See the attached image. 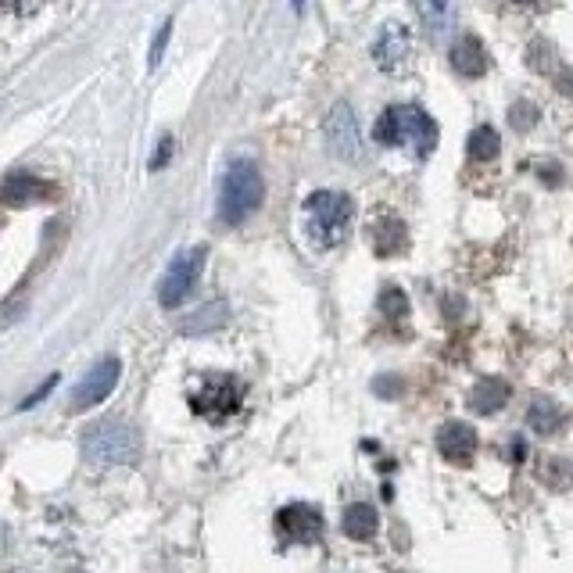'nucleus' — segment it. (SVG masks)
Listing matches in <instances>:
<instances>
[{
	"instance_id": "nucleus-1",
	"label": "nucleus",
	"mask_w": 573,
	"mask_h": 573,
	"mask_svg": "<svg viewBox=\"0 0 573 573\" xmlns=\"http://www.w3.org/2000/svg\"><path fill=\"white\" fill-rule=\"evenodd\" d=\"M373 137L384 147H412L420 158H427L437 147V122L416 104H394L380 115V122L373 126Z\"/></svg>"
},
{
	"instance_id": "nucleus-2",
	"label": "nucleus",
	"mask_w": 573,
	"mask_h": 573,
	"mask_svg": "<svg viewBox=\"0 0 573 573\" xmlns=\"http://www.w3.org/2000/svg\"><path fill=\"white\" fill-rule=\"evenodd\" d=\"M266 197V183H262V172L251 158H237L230 162L223 176V194H219V219L230 226H240L262 205Z\"/></svg>"
},
{
	"instance_id": "nucleus-3",
	"label": "nucleus",
	"mask_w": 573,
	"mask_h": 573,
	"mask_svg": "<svg viewBox=\"0 0 573 573\" xmlns=\"http://www.w3.org/2000/svg\"><path fill=\"white\" fill-rule=\"evenodd\" d=\"M308 215H312V240L323 244V248H334V244H341L348 237L355 205L344 194L319 190V194L308 197Z\"/></svg>"
},
{
	"instance_id": "nucleus-4",
	"label": "nucleus",
	"mask_w": 573,
	"mask_h": 573,
	"mask_svg": "<svg viewBox=\"0 0 573 573\" xmlns=\"http://www.w3.org/2000/svg\"><path fill=\"white\" fill-rule=\"evenodd\" d=\"M83 448L94 466H126V462L137 459V434L126 423L104 420L86 430Z\"/></svg>"
},
{
	"instance_id": "nucleus-5",
	"label": "nucleus",
	"mask_w": 573,
	"mask_h": 573,
	"mask_svg": "<svg viewBox=\"0 0 573 573\" xmlns=\"http://www.w3.org/2000/svg\"><path fill=\"white\" fill-rule=\"evenodd\" d=\"M240 402H244V387L237 377H208L194 394V412H201L205 420L223 423L233 412H240Z\"/></svg>"
},
{
	"instance_id": "nucleus-6",
	"label": "nucleus",
	"mask_w": 573,
	"mask_h": 573,
	"mask_svg": "<svg viewBox=\"0 0 573 573\" xmlns=\"http://www.w3.org/2000/svg\"><path fill=\"white\" fill-rule=\"evenodd\" d=\"M201 266H205V251L201 248L183 251V255L169 266V273L162 276V283H158V301H162L165 308L180 305V301L194 291L197 276H201Z\"/></svg>"
},
{
	"instance_id": "nucleus-7",
	"label": "nucleus",
	"mask_w": 573,
	"mask_h": 573,
	"mask_svg": "<svg viewBox=\"0 0 573 573\" xmlns=\"http://www.w3.org/2000/svg\"><path fill=\"white\" fill-rule=\"evenodd\" d=\"M276 531H280L283 541H291V545H312V541L323 534V513H319L316 505L294 502L276 513Z\"/></svg>"
},
{
	"instance_id": "nucleus-8",
	"label": "nucleus",
	"mask_w": 573,
	"mask_h": 573,
	"mask_svg": "<svg viewBox=\"0 0 573 573\" xmlns=\"http://www.w3.org/2000/svg\"><path fill=\"white\" fill-rule=\"evenodd\" d=\"M119 373H122L119 359H101V362H97V366L90 369L83 380H79L76 391H72V409L83 412V409H90V405L104 402V398L115 391V384H119Z\"/></svg>"
},
{
	"instance_id": "nucleus-9",
	"label": "nucleus",
	"mask_w": 573,
	"mask_h": 573,
	"mask_svg": "<svg viewBox=\"0 0 573 573\" xmlns=\"http://www.w3.org/2000/svg\"><path fill=\"white\" fill-rule=\"evenodd\" d=\"M326 144H330V154L341 158V162H355L362 151V140H359V122L351 115L348 104H337L330 119H326Z\"/></svg>"
},
{
	"instance_id": "nucleus-10",
	"label": "nucleus",
	"mask_w": 573,
	"mask_h": 573,
	"mask_svg": "<svg viewBox=\"0 0 573 573\" xmlns=\"http://www.w3.org/2000/svg\"><path fill=\"white\" fill-rule=\"evenodd\" d=\"M373 58H377V65L384 72H398L409 65L412 58V36L405 26H398V22H387L384 29H380V36L373 40Z\"/></svg>"
},
{
	"instance_id": "nucleus-11",
	"label": "nucleus",
	"mask_w": 573,
	"mask_h": 573,
	"mask_svg": "<svg viewBox=\"0 0 573 573\" xmlns=\"http://www.w3.org/2000/svg\"><path fill=\"white\" fill-rule=\"evenodd\" d=\"M437 452L445 455L455 466H466L473 462V452H477V434H473L470 423H445L437 430Z\"/></svg>"
},
{
	"instance_id": "nucleus-12",
	"label": "nucleus",
	"mask_w": 573,
	"mask_h": 573,
	"mask_svg": "<svg viewBox=\"0 0 573 573\" xmlns=\"http://www.w3.org/2000/svg\"><path fill=\"white\" fill-rule=\"evenodd\" d=\"M452 69L466 79H480L488 72V51L477 36H462L459 43L452 47Z\"/></svg>"
},
{
	"instance_id": "nucleus-13",
	"label": "nucleus",
	"mask_w": 573,
	"mask_h": 573,
	"mask_svg": "<svg viewBox=\"0 0 573 573\" xmlns=\"http://www.w3.org/2000/svg\"><path fill=\"white\" fill-rule=\"evenodd\" d=\"M412 8H416L423 29H427L434 40L448 36V29L455 26V4L452 0H412Z\"/></svg>"
},
{
	"instance_id": "nucleus-14",
	"label": "nucleus",
	"mask_w": 573,
	"mask_h": 573,
	"mask_svg": "<svg viewBox=\"0 0 573 573\" xmlns=\"http://www.w3.org/2000/svg\"><path fill=\"white\" fill-rule=\"evenodd\" d=\"M341 527H344V534H348V538H355V541H369V538H373V534H377L380 516H377V509H373V505H366V502H351L348 509H344Z\"/></svg>"
},
{
	"instance_id": "nucleus-15",
	"label": "nucleus",
	"mask_w": 573,
	"mask_h": 573,
	"mask_svg": "<svg viewBox=\"0 0 573 573\" xmlns=\"http://www.w3.org/2000/svg\"><path fill=\"white\" fill-rule=\"evenodd\" d=\"M51 194V187L43 180H36V176H29V172H11L8 183H4V201L8 205H29V201H40V197Z\"/></svg>"
},
{
	"instance_id": "nucleus-16",
	"label": "nucleus",
	"mask_w": 573,
	"mask_h": 573,
	"mask_svg": "<svg viewBox=\"0 0 573 573\" xmlns=\"http://www.w3.org/2000/svg\"><path fill=\"white\" fill-rule=\"evenodd\" d=\"M509 402V384L505 380H480L470 391V409L480 412V416H491V412L505 409Z\"/></svg>"
},
{
	"instance_id": "nucleus-17",
	"label": "nucleus",
	"mask_w": 573,
	"mask_h": 573,
	"mask_svg": "<svg viewBox=\"0 0 573 573\" xmlns=\"http://www.w3.org/2000/svg\"><path fill=\"white\" fill-rule=\"evenodd\" d=\"M369 240H373L377 255H394V251L405 248V226L398 219H384V223H377L369 230Z\"/></svg>"
},
{
	"instance_id": "nucleus-18",
	"label": "nucleus",
	"mask_w": 573,
	"mask_h": 573,
	"mask_svg": "<svg viewBox=\"0 0 573 573\" xmlns=\"http://www.w3.org/2000/svg\"><path fill=\"white\" fill-rule=\"evenodd\" d=\"M531 427L538 430V434H556V430L563 427V412H559V405L548 402V398H538V402L531 405Z\"/></svg>"
},
{
	"instance_id": "nucleus-19",
	"label": "nucleus",
	"mask_w": 573,
	"mask_h": 573,
	"mask_svg": "<svg viewBox=\"0 0 573 573\" xmlns=\"http://www.w3.org/2000/svg\"><path fill=\"white\" fill-rule=\"evenodd\" d=\"M498 154V133L491 126H477L470 133V158L473 162H491Z\"/></svg>"
},
{
	"instance_id": "nucleus-20",
	"label": "nucleus",
	"mask_w": 573,
	"mask_h": 573,
	"mask_svg": "<svg viewBox=\"0 0 573 573\" xmlns=\"http://www.w3.org/2000/svg\"><path fill=\"white\" fill-rule=\"evenodd\" d=\"M223 319H226V305H219V301H215V305L194 312V316L187 319V326H183V330H187V334H201V330H215V326L223 323Z\"/></svg>"
},
{
	"instance_id": "nucleus-21",
	"label": "nucleus",
	"mask_w": 573,
	"mask_h": 573,
	"mask_svg": "<svg viewBox=\"0 0 573 573\" xmlns=\"http://www.w3.org/2000/svg\"><path fill=\"white\" fill-rule=\"evenodd\" d=\"M380 312H384L387 319H405V316H409V298H405V291H398V287H387V291L380 294Z\"/></svg>"
},
{
	"instance_id": "nucleus-22",
	"label": "nucleus",
	"mask_w": 573,
	"mask_h": 573,
	"mask_svg": "<svg viewBox=\"0 0 573 573\" xmlns=\"http://www.w3.org/2000/svg\"><path fill=\"white\" fill-rule=\"evenodd\" d=\"M169 36H172V18H169V22H165L162 29H158V36H154V43H151V65H158V61H162L165 43H169Z\"/></svg>"
},
{
	"instance_id": "nucleus-23",
	"label": "nucleus",
	"mask_w": 573,
	"mask_h": 573,
	"mask_svg": "<svg viewBox=\"0 0 573 573\" xmlns=\"http://www.w3.org/2000/svg\"><path fill=\"white\" fill-rule=\"evenodd\" d=\"M513 126H520V129H531L534 126V104H516L513 108Z\"/></svg>"
},
{
	"instance_id": "nucleus-24",
	"label": "nucleus",
	"mask_w": 573,
	"mask_h": 573,
	"mask_svg": "<svg viewBox=\"0 0 573 573\" xmlns=\"http://www.w3.org/2000/svg\"><path fill=\"white\" fill-rule=\"evenodd\" d=\"M172 151H176V140L165 137L162 144H158V154H154V158H151V169H162V165L172 158Z\"/></svg>"
},
{
	"instance_id": "nucleus-25",
	"label": "nucleus",
	"mask_w": 573,
	"mask_h": 573,
	"mask_svg": "<svg viewBox=\"0 0 573 573\" xmlns=\"http://www.w3.org/2000/svg\"><path fill=\"white\" fill-rule=\"evenodd\" d=\"M394 391H398V380H394V377H380L377 380V394H380V398H391Z\"/></svg>"
},
{
	"instance_id": "nucleus-26",
	"label": "nucleus",
	"mask_w": 573,
	"mask_h": 573,
	"mask_svg": "<svg viewBox=\"0 0 573 573\" xmlns=\"http://www.w3.org/2000/svg\"><path fill=\"white\" fill-rule=\"evenodd\" d=\"M523 455H527V445H523V437H513V441H509V459L520 462Z\"/></svg>"
},
{
	"instance_id": "nucleus-27",
	"label": "nucleus",
	"mask_w": 573,
	"mask_h": 573,
	"mask_svg": "<svg viewBox=\"0 0 573 573\" xmlns=\"http://www.w3.org/2000/svg\"><path fill=\"white\" fill-rule=\"evenodd\" d=\"M520 4H541V0H520Z\"/></svg>"
}]
</instances>
